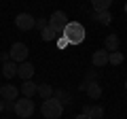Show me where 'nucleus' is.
<instances>
[{
    "mask_svg": "<svg viewBox=\"0 0 127 119\" xmlns=\"http://www.w3.org/2000/svg\"><path fill=\"white\" fill-rule=\"evenodd\" d=\"M83 115H87V117L91 119H104V106L100 104H93V106H83Z\"/></svg>",
    "mask_w": 127,
    "mask_h": 119,
    "instance_id": "nucleus-9",
    "label": "nucleus"
},
{
    "mask_svg": "<svg viewBox=\"0 0 127 119\" xmlns=\"http://www.w3.org/2000/svg\"><path fill=\"white\" fill-rule=\"evenodd\" d=\"M0 62H2V64L11 62V55H9V51H4V53H0Z\"/></svg>",
    "mask_w": 127,
    "mask_h": 119,
    "instance_id": "nucleus-23",
    "label": "nucleus"
},
{
    "mask_svg": "<svg viewBox=\"0 0 127 119\" xmlns=\"http://www.w3.org/2000/svg\"><path fill=\"white\" fill-rule=\"evenodd\" d=\"M62 36L68 41V45H81L85 41V28L78 21H68V26L64 28Z\"/></svg>",
    "mask_w": 127,
    "mask_h": 119,
    "instance_id": "nucleus-1",
    "label": "nucleus"
},
{
    "mask_svg": "<svg viewBox=\"0 0 127 119\" xmlns=\"http://www.w3.org/2000/svg\"><path fill=\"white\" fill-rule=\"evenodd\" d=\"M40 113H42V117H45V119H59V117H62V113H64V106L59 104L55 98H49V100L42 102Z\"/></svg>",
    "mask_w": 127,
    "mask_h": 119,
    "instance_id": "nucleus-2",
    "label": "nucleus"
},
{
    "mask_svg": "<svg viewBox=\"0 0 127 119\" xmlns=\"http://www.w3.org/2000/svg\"><path fill=\"white\" fill-rule=\"evenodd\" d=\"M40 36H42V41H53V38H57V34L53 30H49V28H45V30H40Z\"/></svg>",
    "mask_w": 127,
    "mask_h": 119,
    "instance_id": "nucleus-20",
    "label": "nucleus"
},
{
    "mask_svg": "<svg viewBox=\"0 0 127 119\" xmlns=\"http://www.w3.org/2000/svg\"><path fill=\"white\" fill-rule=\"evenodd\" d=\"M4 104H6V102L2 100V98H0V113H2V111H4Z\"/></svg>",
    "mask_w": 127,
    "mask_h": 119,
    "instance_id": "nucleus-24",
    "label": "nucleus"
},
{
    "mask_svg": "<svg viewBox=\"0 0 127 119\" xmlns=\"http://www.w3.org/2000/svg\"><path fill=\"white\" fill-rule=\"evenodd\" d=\"M38 96L42 98V100H49V98H53V87L49 85V83H42V85H38Z\"/></svg>",
    "mask_w": 127,
    "mask_h": 119,
    "instance_id": "nucleus-17",
    "label": "nucleus"
},
{
    "mask_svg": "<svg viewBox=\"0 0 127 119\" xmlns=\"http://www.w3.org/2000/svg\"><path fill=\"white\" fill-rule=\"evenodd\" d=\"M91 64H93L95 68H102V66H106V64H108V51H106V49L95 51V53L91 55Z\"/></svg>",
    "mask_w": 127,
    "mask_h": 119,
    "instance_id": "nucleus-10",
    "label": "nucleus"
},
{
    "mask_svg": "<svg viewBox=\"0 0 127 119\" xmlns=\"http://www.w3.org/2000/svg\"><path fill=\"white\" fill-rule=\"evenodd\" d=\"M13 111H15V115H19L21 119H28V117H32L34 115V111H36V104L32 102V98H21V100H15V104H13Z\"/></svg>",
    "mask_w": 127,
    "mask_h": 119,
    "instance_id": "nucleus-3",
    "label": "nucleus"
},
{
    "mask_svg": "<svg viewBox=\"0 0 127 119\" xmlns=\"http://www.w3.org/2000/svg\"><path fill=\"white\" fill-rule=\"evenodd\" d=\"M2 74H4V79L17 77V64H15V62H6V64H2Z\"/></svg>",
    "mask_w": 127,
    "mask_h": 119,
    "instance_id": "nucleus-15",
    "label": "nucleus"
},
{
    "mask_svg": "<svg viewBox=\"0 0 127 119\" xmlns=\"http://www.w3.org/2000/svg\"><path fill=\"white\" fill-rule=\"evenodd\" d=\"M83 89H85V92H87V96H89V98H93V100H100V98H102V85H100L97 81L83 85Z\"/></svg>",
    "mask_w": 127,
    "mask_h": 119,
    "instance_id": "nucleus-11",
    "label": "nucleus"
},
{
    "mask_svg": "<svg viewBox=\"0 0 127 119\" xmlns=\"http://www.w3.org/2000/svg\"><path fill=\"white\" fill-rule=\"evenodd\" d=\"M36 92H38V85H36L34 81H23V83H21V94H23V98H32Z\"/></svg>",
    "mask_w": 127,
    "mask_h": 119,
    "instance_id": "nucleus-12",
    "label": "nucleus"
},
{
    "mask_svg": "<svg viewBox=\"0 0 127 119\" xmlns=\"http://www.w3.org/2000/svg\"><path fill=\"white\" fill-rule=\"evenodd\" d=\"M57 47H59V49H66V47H68V41H66L64 36H59L57 38Z\"/></svg>",
    "mask_w": 127,
    "mask_h": 119,
    "instance_id": "nucleus-22",
    "label": "nucleus"
},
{
    "mask_svg": "<svg viewBox=\"0 0 127 119\" xmlns=\"http://www.w3.org/2000/svg\"><path fill=\"white\" fill-rule=\"evenodd\" d=\"M125 89H127V81H125Z\"/></svg>",
    "mask_w": 127,
    "mask_h": 119,
    "instance_id": "nucleus-26",
    "label": "nucleus"
},
{
    "mask_svg": "<svg viewBox=\"0 0 127 119\" xmlns=\"http://www.w3.org/2000/svg\"><path fill=\"white\" fill-rule=\"evenodd\" d=\"M66 26H68L66 13H64V11H55V13L51 15V19H49V30H53L55 34H59V32H64Z\"/></svg>",
    "mask_w": 127,
    "mask_h": 119,
    "instance_id": "nucleus-4",
    "label": "nucleus"
},
{
    "mask_svg": "<svg viewBox=\"0 0 127 119\" xmlns=\"http://www.w3.org/2000/svg\"><path fill=\"white\" fill-rule=\"evenodd\" d=\"M34 28H38V30H45V28H49V21H45V19H38Z\"/></svg>",
    "mask_w": 127,
    "mask_h": 119,
    "instance_id": "nucleus-21",
    "label": "nucleus"
},
{
    "mask_svg": "<svg viewBox=\"0 0 127 119\" xmlns=\"http://www.w3.org/2000/svg\"><path fill=\"white\" fill-rule=\"evenodd\" d=\"M9 55H11V62H15V64H23L26 58H28V47L23 45V43H15V45L11 47Z\"/></svg>",
    "mask_w": 127,
    "mask_h": 119,
    "instance_id": "nucleus-5",
    "label": "nucleus"
},
{
    "mask_svg": "<svg viewBox=\"0 0 127 119\" xmlns=\"http://www.w3.org/2000/svg\"><path fill=\"white\" fill-rule=\"evenodd\" d=\"M53 98H55V100H57L62 106L72 102V94H68L66 89H55V92H53Z\"/></svg>",
    "mask_w": 127,
    "mask_h": 119,
    "instance_id": "nucleus-13",
    "label": "nucleus"
},
{
    "mask_svg": "<svg viewBox=\"0 0 127 119\" xmlns=\"http://www.w3.org/2000/svg\"><path fill=\"white\" fill-rule=\"evenodd\" d=\"M15 26H17L19 30H32V28L36 26V19L32 17L30 13H19L17 17H15Z\"/></svg>",
    "mask_w": 127,
    "mask_h": 119,
    "instance_id": "nucleus-6",
    "label": "nucleus"
},
{
    "mask_svg": "<svg viewBox=\"0 0 127 119\" xmlns=\"http://www.w3.org/2000/svg\"><path fill=\"white\" fill-rule=\"evenodd\" d=\"M17 77H21V81H32V77H34V64H30V62L17 64Z\"/></svg>",
    "mask_w": 127,
    "mask_h": 119,
    "instance_id": "nucleus-8",
    "label": "nucleus"
},
{
    "mask_svg": "<svg viewBox=\"0 0 127 119\" xmlns=\"http://www.w3.org/2000/svg\"><path fill=\"white\" fill-rule=\"evenodd\" d=\"M0 98L4 102H15L19 98V89L15 85H2L0 87Z\"/></svg>",
    "mask_w": 127,
    "mask_h": 119,
    "instance_id": "nucleus-7",
    "label": "nucleus"
},
{
    "mask_svg": "<svg viewBox=\"0 0 127 119\" xmlns=\"http://www.w3.org/2000/svg\"><path fill=\"white\" fill-rule=\"evenodd\" d=\"M112 4V0H93L91 6H93V13H106Z\"/></svg>",
    "mask_w": 127,
    "mask_h": 119,
    "instance_id": "nucleus-14",
    "label": "nucleus"
},
{
    "mask_svg": "<svg viewBox=\"0 0 127 119\" xmlns=\"http://www.w3.org/2000/svg\"><path fill=\"white\" fill-rule=\"evenodd\" d=\"M74 119H91V117H87V115H83V113H81V115H76Z\"/></svg>",
    "mask_w": 127,
    "mask_h": 119,
    "instance_id": "nucleus-25",
    "label": "nucleus"
},
{
    "mask_svg": "<svg viewBox=\"0 0 127 119\" xmlns=\"http://www.w3.org/2000/svg\"><path fill=\"white\" fill-rule=\"evenodd\" d=\"M91 17H93L97 23H106V26L112 21V15H110V11H106V13H93Z\"/></svg>",
    "mask_w": 127,
    "mask_h": 119,
    "instance_id": "nucleus-18",
    "label": "nucleus"
},
{
    "mask_svg": "<svg viewBox=\"0 0 127 119\" xmlns=\"http://www.w3.org/2000/svg\"><path fill=\"white\" fill-rule=\"evenodd\" d=\"M106 51H108V53L119 51V36L117 34H108V36H106Z\"/></svg>",
    "mask_w": 127,
    "mask_h": 119,
    "instance_id": "nucleus-16",
    "label": "nucleus"
},
{
    "mask_svg": "<svg viewBox=\"0 0 127 119\" xmlns=\"http://www.w3.org/2000/svg\"><path fill=\"white\" fill-rule=\"evenodd\" d=\"M123 53L121 51H114V53H108V64H112V66H119V64H123Z\"/></svg>",
    "mask_w": 127,
    "mask_h": 119,
    "instance_id": "nucleus-19",
    "label": "nucleus"
}]
</instances>
